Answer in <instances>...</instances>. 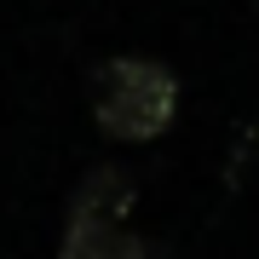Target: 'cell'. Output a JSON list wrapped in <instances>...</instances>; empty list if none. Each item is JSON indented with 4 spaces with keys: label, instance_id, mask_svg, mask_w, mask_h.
Masks as SVG:
<instances>
[{
    "label": "cell",
    "instance_id": "2",
    "mask_svg": "<svg viewBox=\"0 0 259 259\" xmlns=\"http://www.w3.org/2000/svg\"><path fill=\"white\" fill-rule=\"evenodd\" d=\"M64 259H150V242H139L133 231H121V225H110V219L69 213Z\"/></svg>",
    "mask_w": 259,
    "mask_h": 259
},
{
    "label": "cell",
    "instance_id": "3",
    "mask_svg": "<svg viewBox=\"0 0 259 259\" xmlns=\"http://www.w3.org/2000/svg\"><path fill=\"white\" fill-rule=\"evenodd\" d=\"M127 207H133V179L121 173V167H93V173L81 179V190H75V202H69V213L110 219V225H121Z\"/></svg>",
    "mask_w": 259,
    "mask_h": 259
},
{
    "label": "cell",
    "instance_id": "1",
    "mask_svg": "<svg viewBox=\"0 0 259 259\" xmlns=\"http://www.w3.org/2000/svg\"><path fill=\"white\" fill-rule=\"evenodd\" d=\"M179 110V81L156 58H115L98 69V127L110 139H161Z\"/></svg>",
    "mask_w": 259,
    "mask_h": 259
}]
</instances>
